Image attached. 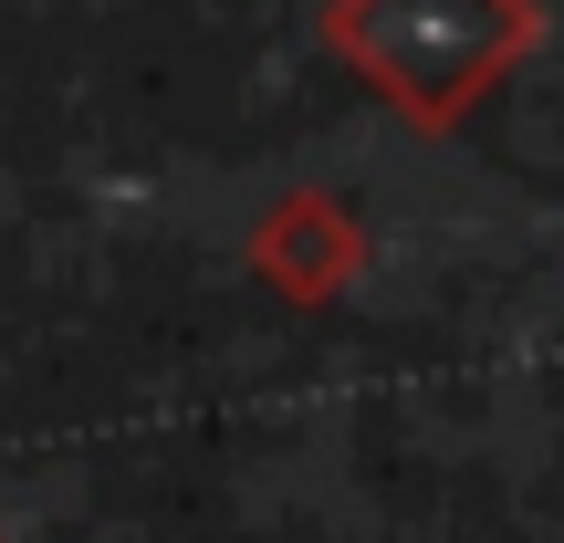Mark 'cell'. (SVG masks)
<instances>
[{
    "label": "cell",
    "instance_id": "cell-1",
    "mask_svg": "<svg viewBox=\"0 0 564 543\" xmlns=\"http://www.w3.org/2000/svg\"><path fill=\"white\" fill-rule=\"evenodd\" d=\"M335 53L377 74L408 116H460L491 74L533 42V0H335Z\"/></svg>",
    "mask_w": 564,
    "mask_h": 543
}]
</instances>
